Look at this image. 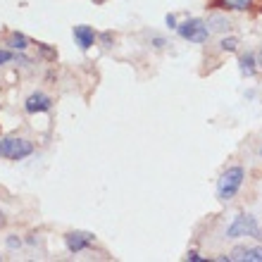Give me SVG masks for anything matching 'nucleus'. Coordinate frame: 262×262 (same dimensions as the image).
Masks as SVG:
<instances>
[{
	"label": "nucleus",
	"mask_w": 262,
	"mask_h": 262,
	"mask_svg": "<svg viewBox=\"0 0 262 262\" xmlns=\"http://www.w3.org/2000/svg\"><path fill=\"white\" fill-rule=\"evenodd\" d=\"M72 36H74L76 46H79L81 50H89L98 38V34L93 31V27H86V24H79V27L72 29Z\"/></svg>",
	"instance_id": "7"
},
{
	"label": "nucleus",
	"mask_w": 262,
	"mask_h": 262,
	"mask_svg": "<svg viewBox=\"0 0 262 262\" xmlns=\"http://www.w3.org/2000/svg\"><path fill=\"white\" fill-rule=\"evenodd\" d=\"M36 46L41 48V53H43L46 57H48V60H55V50H50L48 46H46V43H36Z\"/></svg>",
	"instance_id": "14"
},
{
	"label": "nucleus",
	"mask_w": 262,
	"mask_h": 262,
	"mask_svg": "<svg viewBox=\"0 0 262 262\" xmlns=\"http://www.w3.org/2000/svg\"><path fill=\"white\" fill-rule=\"evenodd\" d=\"M103 43H105V46H110V43H112V34H110V31H107V34H103Z\"/></svg>",
	"instance_id": "20"
},
{
	"label": "nucleus",
	"mask_w": 262,
	"mask_h": 262,
	"mask_svg": "<svg viewBox=\"0 0 262 262\" xmlns=\"http://www.w3.org/2000/svg\"><path fill=\"white\" fill-rule=\"evenodd\" d=\"M7 46H10V48H14V50H27L29 38L24 34H12V36H10V41H7Z\"/></svg>",
	"instance_id": "11"
},
{
	"label": "nucleus",
	"mask_w": 262,
	"mask_h": 262,
	"mask_svg": "<svg viewBox=\"0 0 262 262\" xmlns=\"http://www.w3.org/2000/svg\"><path fill=\"white\" fill-rule=\"evenodd\" d=\"M0 155H3V141H0Z\"/></svg>",
	"instance_id": "22"
},
{
	"label": "nucleus",
	"mask_w": 262,
	"mask_h": 262,
	"mask_svg": "<svg viewBox=\"0 0 262 262\" xmlns=\"http://www.w3.org/2000/svg\"><path fill=\"white\" fill-rule=\"evenodd\" d=\"M50 107H53V98L46 96V93H41V91L31 93V96L27 98V103H24V110H27L29 115H36V112H48Z\"/></svg>",
	"instance_id": "6"
},
{
	"label": "nucleus",
	"mask_w": 262,
	"mask_h": 262,
	"mask_svg": "<svg viewBox=\"0 0 262 262\" xmlns=\"http://www.w3.org/2000/svg\"><path fill=\"white\" fill-rule=\"evenodd\" d=\"M260 155H262V148H260Z\"/></svg>",
	"instance_id": "23"
},
{
	"label": "nucleus",
	"mask_w": 262,
	"mask_h": 262,
	"mask_svg": "<svg viewBox=\"0 0 262 262\" xmlns=\"http://www.w3.org/2000/svg\"><path fill=\"white\" fill-rule=\"evenodd\" d=\"M257 64L262 67V48H260V55H257Z\"/></svg>",
	"instance_id": "21"
},
{
	"label": "nucleus",
	"mask_w": 262,
	"mask_h": 262,
	"mask_svg": "<svg viewBox=\"0 0 262 262\" xmlns=\"http://www.w3.org/2000/svg\"><path fill=\"white\" fill-rule=\"evenodd\" d=\"M19 246H21V241L17 238V236H7V248H10V250L19 248Z\"/></svg>",
	"instance_id": "15"
},
{
	"label": "nucleus",
	"mask_w": 262,
	"mask_h": 262,
	"mask_svg": "<svg viewBox=\"0 0 262 262\" xmlns=\"http://www.w3.org/2000/svg\"><path fill=\"white\" fill-rule=\"evenodd\" d=\"M214 5H222L227 10H238V12H246V10L262 12V0H214Z\"/></svg>",
	"instance_id": "8"
},
{
	"label": "nucleus",
	"mask_w": 262,
	"mask_h": 262,
	"mask_svg": "<svg viewBox=\"0 0 262 262\" xmlns=\"http://www.w3.org/2000/svg\"><path fill=\"white\" fill-rule=\"evenodd\" d=\"M236 46H238V38H234V36L231 38H222V43H220V48L227 50V53H234Z\"/></svg>",
	"instance_id": "12"
},
{
	"label": "nucleus",
	"mask_w": 262,
	"mask_h": 262,
	"mask_svg": "<svg viewBox=\"0 0 262 262\" xmlns=\"http://www.w3.org/2000/svg\"><path fill=\"white\" fill-rule=\"evenodd\" d=\"M243 177H246V174H243V167H229L227 172L220 177V181H217V198H220L222 203H227V200L234 198L243 184Z\"/></svg>",
	"instance_id": "1"
},
{
	"label": "nucleus",
	"mask_w": 262,
	"mask_h": 262,
	"mask_svg": "<svg viewBox=\"0 0 262 262\" xmlns=\"http://www.w3.org/2000/svg\"><path fill=\"white\" fill-rule=\"evenodd\" d=\"M238 236H253V238H262V227L253 214H236L231 227L227 229V238H238Z\"/></svg>",
	"instance_id": "2"
},
{
	"label": "nucleus",
	"mask_w": 262,
	"mask_h": 262,
	"mask_svg": "<svg viewBox=\"0 0 262 262\" xmlns=\"http://www.w3.org/2000/svg\"><path fill=\"white\" fill-rule=\"evenodd\" d=\"M152 46H155V48H162V46H165V38L155 36V38H152Z\"/></svg>",
	"instance_id": "18"
},
{
	"label": "nucleus",
	"mask_w": 262,
	"mask_h": 262,
	"mask_svg": "<svg viewBox=\"0 0 262 262\" xmlns=\"http://www.w3.org/2000/svg\"><path fill=\"white\" fill-rule=\"evenodd\" d=\"M177 31H179V36L184 38V41L205 43L207 38H210V29H207V24L203 19H195V17L181 21L179 27H177Z\"/></svg>",
	"instance_id": "3"
},
{
	"label": "nucleus",
	"mask_w": 262,
	"mask_h": 262,
	"mask_svg": "<svg viewBox=\"0 0 262 262\" xmlns=\"http://www.w3.org/2000/svg\"><path fill=\"white\" fill-rule=\"evenodd\" d=\"M12 53H10V50H0V64H7L10 62V60H12Z\"/></svg>",
	"instance_id": "16"
},
{
	"label": "nucleus",
	"mask_w": 262,
	"mask_h": 262,
	"mask_svg": "<svg viewBox=\"0 0 262 262\" xmlns=\"http://www.w3.org/2000/svg\"><path fill=\"white\" fill-rule=\"evenodd\" d=\"M229 260L241 262H262V248H234Z\"/></svg>",
	"instance_id": "9"
},
{
	"label": "nucleus",
	"mask_w": 262,
	"mask_h": 262,
	"mask_svg": "<svg viewBox=\"0 0 262 262\" xmlns=\"http://www.w3.org/2000/svg\"><path fill=\"white\" fill-rule=\"evenodd\" d=\"M241 74L243 76H253L255 74V55H250V53H246V55L241 57Z\"/></svg>",
	"instance_id": "10"
},
{
	"label": "nucleus",
	"mask_w": 262,
	"mask_h": 262,
	"mask_svg": "<svg viewBox=\"0 0 262 262\" xmlns=\"http://www.w3.org/2000/svg\"><path fill=\"white\" fill-rule=\"evenodd\" d=\"M31 152H34V145L29 143L27 138H19V136L3 138V155L7 160H24Z\"/></svg>",
	"instance_id": "4"
},
{
	"label": "nucleus",
	"mask_w": 262,
	"mask_h": 262,
	"mask_svg": "<svg viewBox=\"0 0 262 262\" xmlns=\"http://www.w3.org/2000/svg\"><path fill=\"white\" fill-rule=\"evenodd\" d=\"M186 260H191V262H198V260H203V257L198 255V253H193V250H191V253H188V257Z\"/></svg>",
	"instance_id": "19"
},
{
	"label": "nucleus",
	"mask_w": 262,
	"mask_h": 262,
	"mask_svg": "<svg viewBox=\"0 0 262 262\" xmlns=\"http://www.w3.org/2000/svg\"><path fill=\"white\" fill-rule=\"evenodd\" d=\"M207 27H212V29H217V31H222V29H229V19H224V17H212Z\"/></svg>",
	"instance_id": "13"
},
{
	"label": "nucleus",
	"mask_w": 262,
	"mask_h": 262,
	"mask_svg": "<svg viewBox=\"0 0 262 262\" xmlns=\"http://www.w3.org/2000/svg\"><path fill=\"white\" fill-rule=\"evenodd\" d=\"M0 260H3V257H0Z\"/></svg>",
	"instance_id": "24"
},
{
	"label": "nucleus",
	"mask_w": 262,
	"mask_h": 262,
	"mask_svg": "<svg viewBox=\"0 0 262 262\" xmlns=\"http://www.w3.org/2000/svg\"><path fill=\"white\" fill-rule=\"evenodd\" d=\"M93 238L96 236L89 234V231H69L64 236V246H67L69 253H81V250H86L93 243Z\"/></svg>",
	"instance_id": "5"
},
{
	"label": "nucleus",
	"mask_w": 262,
	"mask_h": 262,
	"mask_svg": "<svg viewBox=\"0 0 262 262\" xmlns=\"http://www.w3.org/2000/svg\"><path fill=\"white\" fill-rule=\"evenodd\" d=\"M167 27H169V29H177V27H179V24H177V17H174V14H167Z\"/></svg>",
	"instance_id": "17"
}]
</instances>
